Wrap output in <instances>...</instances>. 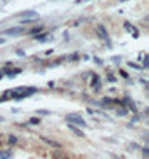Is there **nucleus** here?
I'll list each match as a JSON object with an SVG mask.
<instances>
[{"label": "nucleus", "instance_id": "obj_3", "mask_svg": "<svg viewBox=\"0 0 149 159\" xmlns=\"http://www.w3.org/2000/svg\"><path fill=\"white\" fill-rule=\"evenodd\" d=\"M20 17H25L24 22H28V20H37V19H39V14L34 12V10H28V12H22V14H20Z\"/></svg>", "mask_w": 149, "mask_h": 159}, {"label": "nucleus", "instance_id": "obj_6", "mask_svg": "<svg viewBox=\"0 0 149 159\" xmlns=\"http://www.w3.org/2000/svg\"><path fill=\"white\" fill-rule=\"evenodd\" d=\"M124 27H126V28H127V32H131V34H132V37H138V35H139V32H138V30H136V28H134V27H132V25H131V24H129V22H126V24H124Z\"/></svg>", "mask_w": 149, "mask_h": 159}, {"label": "nucleus", "instance_id": "obj_4", "mask_svg": "<svg viewBox=\"0 0 149 159\" xmlns=\"http://www.w3.org/2000/svg\"><path fill=\"white\" fill-rule=\"evenodd\" d=\"M97 35H99L101 39H104V40H109V35H107L106 28L102 27V25H97Z\"/></svg>", "mask_w": 149, "mask_h": 159}, {"label": "nucleus", "instance_id": "obj_5", "mask_svg": "<svg viewBox=\"0 0 149 159\" xmlns=\"http://www.w3.org/2000/svg\"><path fill=\"white\" fill-rule=\"evenodd\" d=\"M42 141H44V142H47L49 146H52V148H57V149H60V148H62V146H60L57 141H52V139H49V137H42Z\"/></svg>", "mask_w": 149, "mask_h": 159}, {"label": "nucleus", "instance_id": "obj_12", "mask_svg": "<svg viewBox=\"0 0 149 159\" xmlns=\"http://www.w3.org/2000/svg\"><path fill=\"white\" fill-rule=\"evenodd\" d=\"M10 156H12L10 151H2V153H0V157H10Z\"/></svg>", "mask_w": 149, "mask_h": 159}, {"label": "nucleus", "instance_id": "obj_13", "mask_svg": "<svg viewBox=\"0 0 149 159\" xmlns=\"http://www.w3.org/2000/svg\"><path fill=\"white\" fill-rule=\"evenodd\" d=\"M47 39H49V35H39L37 34V40H40V42H45Z\"/></svg>", "mask_w": 149, "mask_h": 159}, {"label": "nucleus", "instance_id": "obj_2", "mask_svg": "<svg viewBox=\"0 0 149 159\" xmlns=\"http://www.w3.org/2000/svg\"><path fill=\"white\" fill-rule=\"evenodd\" d=\"M65 119H67V122H70V124H74V126H82V127L85 126V121L82 119L81 116H77V114H69Z\"/></svg>", "mask_w": 149, "mask_h": 159}, {"label": "nucleus", "instance_id": "obj_15", "mask_svg": "<svg viewBox=\"0 0 149 159\" xmlns=\"http://www.w3.org/2000/svg\"><path fill=\"white\" fill-rule=\"evenodd\" d=\"M28 122H30V124H34V126H35V124H39V122H40V121H39V119H37V117H32V119H30V121H28Z\"/></svg>", "mask_w": 149, "mask_h": 159}, {"label": "nucleus", "instance_id": "obj_11", "mask_svg": "<svg viewBox=\"0 0 149 159\" xmlns=\"http://www.w3.org/2000/svg\"><path fill=\"white\" fill-rule=\"evenodd\" d=\"M42 30H44L42 27H37V28H34V30L30 32V34H32V35H37V34H42Z\"/></svg>", "mask_w": 149, "mask_h": 159}, {"label": "nucleus", "instance_id": "obj_16", "mask_svg": "<svg viewBox=\"0 0 149 159\" xmlns=\"http://www.w3.org/2000/svg\"><path fill=\"white\" fill-rule=\"evenodd\" d=\"M129 107L132 109V112H136V111H138V109H136V105H134V104H132V102H131V101H129Z\"/></svg>", "mask_w": 149, "mask_h": 159}, {"label": "nucleus", "instance_id": "obj_17", "mask_svg": "<svg viewBox=\"0 0 149 159\" xmlns=\"http://www.w3.org/2000/svg\"><path fill=\"white\" fill-rule=\"evenodd\" d=\"M0 44H3V39L2 37H0Z\"/></svg>", "mask_w": 149, "mask_h": 159}, {"label": "nucleus", "instance_id": "obj_9", "mask_svg": "<svg viewBox=\"0 0 149 159\" xmlns=\"http://www.w3.org/2000/svg\"><path fill=\"white\" fill-rule=\"evenodd\" d=\"M7 74L9 75H17V74H20V69H10V71H7Z\"/></svg>", "mask_w": 149, "mask_h": 159}, {"label": "nucleus", "instance_id": "obj_7", "mask_svg": "<svg viewBox=\"0 0 149 159\" xmlns=\"http://www.w3.org/2000/svg\"><path fill=\"white\" fill-rule=\"evenodd\" d=\"M69 129H70V131H72L74 134H76V136H79V137H84V132H82L81 129H77L74 124H70V122H69Z\"/></svg>", "mask_w": 149, "mask_h": 159}, {"label": "nucleus", "instance_id": "obj_14", "mask_svg": "<svg viewBox=\"0 0 149 159\" xmlns=\"http://www.w3.org/2000/svg\"><path fill=\"white\" fill-rule=\"evenodd\" d=\"M17 141H19V139H17V136H9V142H10V144H15Z\"/></svg>", "mask_w": 149, "mask_h": 159}, {"label": "nucleus", "instance_id": "obj_8", "mask_svg": "<svg viewBox=\"0 0 149 159\" xmlns=\"http://www.w3.org/2000/svg\"><path fill=\"white\" fill-rule=\"evenodd\" d=\"M7 35H15V34H22V28L20 27H14V28H9V30H5Z\"/></svg>", "mask_w": 149, "mask_h": 159}, {"label": "nucleus", "instance_id": "obj_1", "mask_svg": "<svg viewBox=\"0 0 149 159\" xmlns=\"http://www.w3.org/2000/svg\"><path fill=\"white\" fill-rule=\"evenodd\" d=\"M35 89H28V87H17L12 91V94H14L15 99H24V97L30 96V94H34Z\"/></svg>", "mask_w": 149, "mask_h": 159}, {"label": "nucleus", "instance_id": "obj_10", "mask_svg": "<svg viewBox=\"0 0 149 159\" xmlns=\"http://www.w3.org/2000/svg\"><path fill=\"white\" fill-rule=\"evenodd\" d=\"M92 87H94V89H99V77H97V75L92 79Z\"/></svg>", "mask_w": 149, "mask_h": 159}]
</instances>
